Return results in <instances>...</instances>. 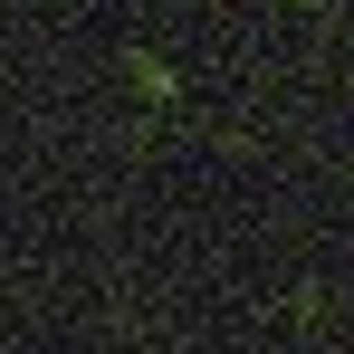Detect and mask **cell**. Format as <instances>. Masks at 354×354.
I'll use <instances>...</instances> for the list:
<instances>
[]
</instances>
